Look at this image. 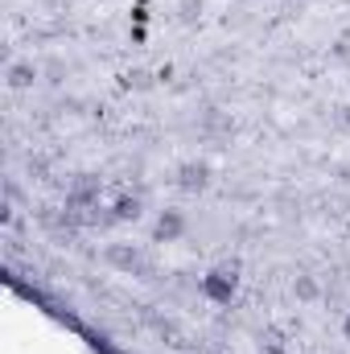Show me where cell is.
Listing matches in <instances>:
<instances>
[{
	"label": "cell",
	"instance_id": "cell-1",
	"mask_svg": "<svg viewBox=\"0 0 350 354\" xmlns=\"http://www.w3.org/2000/svg\"><path fill=\"white\" fill-rule=\"evenodd\" d=\"M235 272H239V264H223V268H214V272H206L202 276V297L214 301V305H227L235 297V288H239Z\"/></svg>",
	"mask_w": 350,
	"mask_h": 354
},
{
	"label": "cell",
	"instance_id": "cell-2",
	"mask_svg": "<svg viewBox=\"0 0 350 354\" xmlns=\"http://www.w3.org/2000/svg\"><path fill=\"white\" fill-rule=\"evenodd\" d=\"M99 194H103V181L99 177H75L71 185H66V210H91V206H99Z\"/></svg>",
	"mask_w": 350,
	"mask_h": 354
},
{
	"label": "cell",
	"instance_id": "cell-3",
	"mask_svg": "<svg viewBox=\"0 0 350 354\" xmlns=\"http://www.w3.org/2000/svg\"><path fill=\"white\" fill-rule=\"evenodd\" d=\"M181 235H185V214H181V210H161V218H157V227H153V239L174 243Z\"/></svg>",
	"mask_w": 350,
	"mask_h": 354
},
{
	"label": "cell",
	"instance_id": "cell-4",
	"mask_svg": "<svg viewBox=\"0 0 350 354\" xmlns=\"http://www.w3.org/2000/svg\"><path fill=\"white\" fill-rule=\"evenodd\" d=\"M181 189H206V181H210V165L206 161H185V165H177V177H174Z\"/></svg>",
	"mask_w": 350,
	"mask_h": 354
},
{
	"label": "cell",
	"instance_id": "cell-5",
	"mask_svg": "<svg viewBox=\"0 0 350 354\" xmlns=\"http://www.w3.org/2000/svg\"><path fill=\"white\" fill-rule=\"evenodd\" d=\"M42 71L33 66V62H25V58H17V62H8V71H4V87L8 91H25L33 87V79H37Z\"/></svg>",
	"mask_w": 350,
	"mask_h": 354
},
{
	"label": "cell",
	"instance_id": "cell-6",
	"mask_svg": "<svg viewBox=\"0 0 350 354\" xmlns=\"http://www.w3.org/2000/svg\"><path fill=\"white\" fill-rule=\"evenodd\" d=\"M103 260L111 268H120V272H132V268H140V248H132V243H107Z\"/></svg>",
	"mask_w": 350,
	"mask_h": 354
},
{
	"label": "cell",
	"instance_id": "cell-7",
	"mask_svg": "<svg viewBox=\"0 0 350 354\" xmlns=\"http://www.w3.org/2000/svg\"><path fill=\"white\" fill-rule=\"evenodd\" d=\"M111 214H116V223H128V218H140V198H120V202L111 206Z\"/></svg>",
	"mask_w": 350,
	"mask_h": 354
},
{
	"label": "cell",
	"instance_id": "cell-8",
	"mask_svg": "<svg viewBox=\"0 0 350 354\" xmlns=\"http://www.w3.org/2000/svg\"><path fill=\"white\" fill-rule=\"evenodd\" d=\"M293 288H297V297H301V301H317V292H322L313 276H297V284H293Z\"/></svg>",
	"mask_w": 350,
	"mask_h": 354
},
{
	"label": "cell",
	"instance_id": "cell-9",
	"mask_svg": "<svg viewBox=\"0 0 350 354\" xmlns=\"http://www.w3.org/2000/svg\"><path fill=\"white\" fill-rule=\"evenodd\" d=\"M128 87L149 91V87H153V75H149V71H132V75H128Z\"/></svg>",
	"mask_w": 350,
	"mask_h": 354
},
{
	"label": "cell",
	"instance_id": "cell-10",
	"mask_svg": "<svg viewBox=\"0 0 350 354\" xmlns=\"http://www.w3.org/2000/svg\"><path fill=\"white\" fill-rule=\"evenodd\" d=\"M264 342H268V351H272V354L284 351V342H280V334H276V330H268V334H264Z\"/></svg>",
	"mask_w": 350,
	"mask_h": 354
},
{
	"label": "cell",
	"instance_id": "cell-11",
	"mask_svg": "<svg viewBox=\"0 0 350 354\" xmlns=\"http://www.w3.org/2000/svg\"><path fill=\"white\" fill-rule=\"evenodd\" d=\"M334 177H338V181H342V185H350V161H342V165H338V169H334Z\"/></svg>",
	"mask_w": 350,
	"mask_h": 354
},
{
	"label": "cell",
	"instance_id": "cell-12",
	"mask_svg": "<svg viewBox=\"0 0 350 354\" xmlns=\"http://www.w3.org/2000/svg\"><path fill=\"white\" fill-rule=\"evenodd\" d=\"M194 8H202V0H181V17H194Z\"/></svg>",
	"mask_w": 350,
	"mask_h": 354
},
{
	"label": "cell",
	"instance_id": "cell-13",
	"mask_svg": "<svg viewBox=\"0 0 350 354\" xmlns=\"http://www.w3.org/2000/svg\"><path fill=\"white\" fill-rule=\"evenodd\" d=\"M342 338H347V342H350V313H347V317H342Z\"/></svg>",
	"mask_w": 350,
	"mask_h": 354
}]
</instances>
